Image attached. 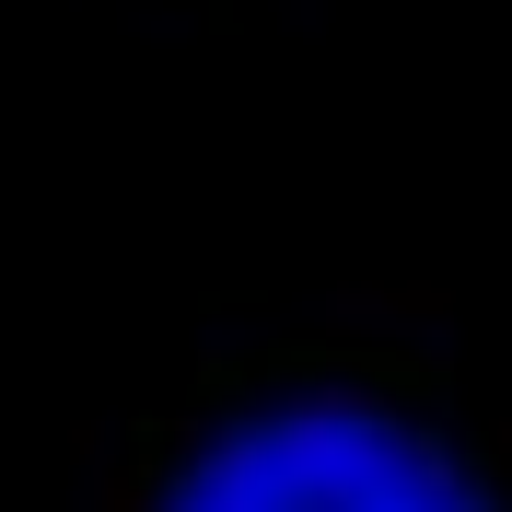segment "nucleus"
<instances>
[{
    "label": "nucleus",
    "mask_w": 512,
    "mask_h": 512,
    "mask_svg": "<svg viewBox=\"0 0 512 512\" xmlns=\"http://www.w3.org/2000/svg\"><path fill=\"white\" fill-rule=\"evenodd\" d=\"M163 512H489V501L373 408H280L210 443Z\"/></svg>",
    "instance_id": "f257e3e1"
}]
</instances>
